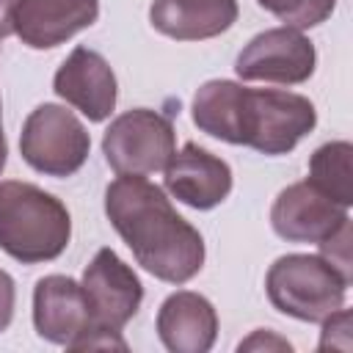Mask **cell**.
I'll return each instance as SVG.
<instances>
[{
	"mask_svg": "<svg viewBox=\"0 0 353 353\" xmlns=\"http://www.w3.org/2000/svg\"><path fill=\"white\" fill-rule=\"evenodd\" d=\"M105 212L143 270L168 284L190 281L204 265V240L146 176L121 174L105 190Z\"/></svg>",
	"mask_w": 353,
	"mask_h": 353,
	"instance_id": "1",
	"label": "cell"
},
{
	"mask_svg": "<svg viewBox=\"0 0 353 353\" xmlns=\"http://www.w3.org/2000/svg\"><path fill=\"white\" fill-rule=\"evenodd\" d=\"M193 124L226 143L251 146L262 154H287L314 130L317 110L292 91L207 80L193 97Z\"/></svg>",
	"mask_w": 353,
	"mask_h": 353,
	"instance_id": "2",
	"label": "cell"
},
{
	"mask_svg": "<svg viewBox=\"0 0 353 353\" xmlns=\"http://www.w3.org/2000/svg\"><path fill=\"white\" fill-rule=\"evenodd\" d=\"M72 237V218L61 199L19 182H0V248L22 265L58 259Z\"/></svg>",
	"mask_w": 353,
	"mask_h": 353,
	"instance_id": "3",
	"label": "cell"
},
{
	"mask_svg": "<svg viewBox=\"0 0 353 353\" xmlns=\"http://www.w3.org/2000/svg\"><path fill=\"white\" fill-rule=\"evenodd\" d=\"M270 303L295 320L323 323L345 306L347 281L317 254L279 256L265 279Z\"/></svg>",
	"mask_w": 353,
	"mask_h": 353,
	"instance_id": "4",
	"label": "cell"
},
{
	"mask_svg": "<svg viewBox=\"0 0 353 353\" xmlns=\"http://www.w3.org/2000/svg\"><path fill=\"white\" fill-rule=\"evenodd\" d=\"M91 138L83 121L63 105L44 102L22 124V160L47 176H72L88 160Z\"/></svg>",
	"mask_w": 353,
	"mask_h": 353,
	"instance_id": "5",
	"label": "cell"
},
{
	"mask_svg": "<svg viewBox=\"0 0 353 353\" xmlns=\"http://www.w3.org/2000/svg\"><path fill=\"white\" fill-rule=\"evenodd\" d=\"M174 152L176 132L171 119L149 108H135L116 116L102 135V154L119 176H149L163 171Z\"/></svg>",
	"mask_w": 353,
	"mask_h": 353,
	"instance_id": "6",
	"label": "cell"
},
{
	"mask_svg": "<svg viewBox=\"0 0 353 353\" xmlns=\"http://www.w3.org/2000/svg\"><path fill=\"white\" fill-rule=\"evenodd\" d=\"M80 287L91 312L88 331H121L135 317L143 301L141 279L110 248H99L94 254L88 268L83 270Z\"/></svg>",
	"mask_w": 353,
	"mask_h": 353,
	"instance_id": "7",
	"label": "cell"
},
{
	"mask_svg": "<svg viewBox=\"0 0 353 353\" xmlns=\"http://www.w3.org/2000/svg\"><path fill=\"white\" fill-rule=\"evenodd\" d=\"M317 63L314 44L295 28H270L254 36L237 55L234 72L243 80L298 85L312 77Z\"/></svg>",
	"mask_w": 353,
	"mask_h": 353,
	"instance_id": "8",
	"label": "cell"
},
{
	"mask_svg": "<svg viewBox=\"0 0 353 353\" xmlns=\"http://www.w3.org/2000/svg\"><path fill=\"white\" fill-rule=\"evenodd\" d=\"M347 221V207H339L325 193H320L309 179L284 188L273 207V232L290 243H323Z\"/></svg>",
	"mask_w": 353,
	"mask_h": 353,
	"instance_id": "9",
	"label": "cell"
},
{
	"mask_svg": "<svg viewBox=\"0 0 353 353\" xmlns=\"http://www.w3.org/2000/svg\"><path fill=\"white\" fill-rule=\"evenodd\" d=\"M52 88L61 99L74 105L88 121H105L116 108V74L108 61L88 47H74L58 66Z\"/></svg>",
	"mask_w": 353,
	"mask_h": 353,
	"instance_id": "10",
	"label": "cell"
},
{
	"mask_svg": "<svg viewBox=\"0 0 353 353\" xmlns=\"http://www.w3.org/2000/svg\"><path fill=\"white\" fill-rule=\"evenodd\" d=\"M165 190L193 210H212L232 193V168L226 160L185 143L165 163Z\"/></svg>",
	"mask_w": 353,
	"mask_h": 353,
	"instance_id": "11",
	"label": "cell"
},
{
	"mask_svg": "<svg viewBox=\"0 0 353 353\" xmlns=\"http://www.w3.org/2000/svg\"><path fill=\"white\" fill-rule=\"evenodd\" d=\"M97 17V0H17L14 33L30 50H50L91 28Z\"/></svg>",
	"mask_w": 353,
	"mask_h": 353,
	"instance_id": "12",
	"label": "cell"
},
{
	"mask_svg": "<svg viewBox=\"0 0 353 353\" xmlns=\"http://www.w3.org/2000/svg\"><path fill=\"white\" fill-rule=\"evenodd\" d=\"M33 325L41 339L69 347L83 331L91 328L83 287L69 276L39 279L33 290Z\"/></svg>",
	"mask_w": 353,
	"mask_h": 353,
	"instance_id": "13",
	"label": "cell"
},
{
	"mask_svg": "<svg viewBox=\"0 0 353 353\" xmlns=\"http://www.w3.org/2000/svg\"><path fill=\"white\" fill-rule=\"evenodd\" d=\"M157 334L171 353H207L218 336L215 306L190 290L168 295L157 312Z\"/></svg>",
	"mask_w": 353,
	"mask_h": 353,
	"instance_id": "14",
	"label": "cell"
},
{
	"mask_svg": "<svg viewBox=\"0 0 353 353\" xmlns=\"http://www.w3.org/2000/svg\"><path fill=\"white\" fill-rule=\"evenodd\" d=\"M149 22L176 41H201L226 33L237 22V0H154Z\"/></svg>",
	"mask_w": 353,
	"mask_h": 353,
	"instance_id": "15",
	"label": "cell"
},
{
	"mask_svg": "<svg viewBox=\"0 0 353 353\" xmlns=\"http://www.w3.org/2000/svg\"><path fill=\"white\" fill-rule=\"evenodd\" d=\"M350 154L353 146L347 141L323 143L309 160V182L325 193L339 207L353 204V176H350Z\"/></svg>",
	"mask_w": 353,
	"mask_h": 353,
	"instance_id": "16",
	"label": "cell"
},
{
	"mask_svg": "<svg viewBox=\"0 0 353 353\" xmlns=\"http://www.w3.org/2000/svg\"><path fill=\"white\" fill-rule=\"evenodd\" d=\"M265 11L284 22V28L306 30L325 22L336 6V0H256Z\"/></svg>",
	"mask_w": 353,
	"mask_h": 353,
	"instance_id": "17",
	"label": "cell"
},
{
	"mask_svg": "<svg viewBox=\"0 0 353 353\" xmlns=\"http://www.w3.org/2000/svg\"><path fill=\"white\" fill-rule=\"evenodd\" d=\"M353 240V229H350V218L328 237V240H323L320 243V256L334 268V270H339V276L350 284L353 281V259H350V243Z\"/></svg>",
	"mask_w": 353,
	"mask_h": 353,
	"instance_id": "18",
	"label": "cell"
},
{
	"mask_svg": "<svg viewBox=\"0 0 353 353\" xmlns=\"http://www.w3.org/2000/svg\"><path fill=\"white\" fill-rule=\"evenodd\" d=\"M14 301H17L14 279L0 268V334L11 325V317H14Z\"/></svg>",
	"mask_w": 353,
	"mask_h": 353,
	"instance_id": "19",
	"label": "cell"
},
{
	"mask_svg": "<svg viewBox=\"0 0 353 353\" xmlns=\"http://www.w3.org/2000/svg\"><path fill=\"white\" fill-rule=\"evenodd\" d=\"M254 347H276V350H290V342L287 339H281V336H276V334H270V331H254V336L251 339H245V342H240V350H254Z\"/></svg>",
	"mask_w": 353,
	"mask_h": 353,
	"instance_id": "20",
	"label": "cell"
},
{
	"mask_svg": "<svg viewBox=\"0 0 353 353\" xmlns=\"http://www.w3.org/2000/svg\"><path fill=\"white\" fill-rule=\"evenodd\" d=\"M14 3L17 0H0V41L14 33Z\"/></svg>",
	"mask_w": 353,
	"mask_h": 353,
	"instance_id": "21",
	"label": "cell"
},
{
	"mask_svg": "<svg viewBox=\"0 0 353 353\" xmlns=\"http://www.w3.org/2000/svg\"><path fill=\"white\" fill-rule=\"evenodd\" d=\"M6 157H8V146H6V135H3V121H0V171L6 165Z\"/></svg>",
	"mask_w": 353,
	"mask_h": 353,
	"instance_id": "22",
	"label": "cell"
}]
</instances>
